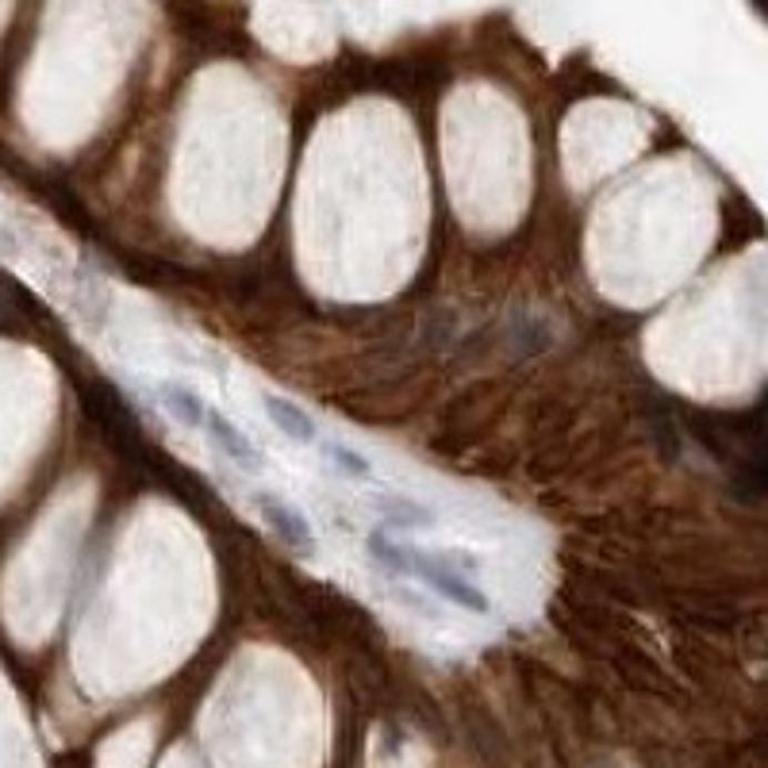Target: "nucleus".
Listing matches in <instances>:
<instances>
[{
    "instance_id": "1",
    "label": "nucleus",
    "mask_w": 768,
    "mask_h": 768,
    "mask_svg": "<svg viewBox=\"0 0 768 768\" xmlns=\"http://www.w3.org/2000/svg\"><path fill=\"white\" fill-rule=\"evenodd\" d=\"M370 554L388 565L392 573H404V576H412V580L427 584L434 596L449 599V604L462 607V612L488 615V596H484L481 584L473 580L469 554H457V549L431 554V549L415 546V542H392L388 534H373Z\"/></svg>"
},
{
    "instance_id": "2",
    "label": "nucleus",
    "mask_w": 768,
    "mask_h": 768,
    "mask_svg": "<svg viewBox=\"0 0 768 768\" xmlns=\"http://www.w3.org/2000/svg\"><path fill=\"white\" fill-rule=\"evenodd\" d=\"M257 507H262V519L270 523L289 546H296V549L312 546V523H307L292 504H285L281 496H273V492H257Z\"/></svg>"
},
{
    "instance_id": "3",
    "label": "nucleus",
    "mask_w": 768,
    "mask_h": 768,
    "mask_svg": "<svg viewBox=\"0 0 768 768\" xmlns=\"http://www.w3.org/2000/svg\"><path fill=\"white\" fill-rule=\"evenodd\" d=\"M200 431H208L212 434V442L215 446H223V454L231 457V462H239L242 469H257V449H254V442H250V434L246 431H239L235 423L228 420V415L220 412V407H208V415H204V427Z\"/></svg>"
},
{
    "instance_id": "4",
    "label": "nucleus",
    "mask_w": 768,
    "mask_h": 768,
    "mask_svg": "<svg viewBox=\"0 0 768 768\" xmlns=\"http://www.w3.org/2000/svg\"><path fill=\"white\" fill-rule=\"evenodd\" d=\"M265 412H270V420L277 423V427L285 431L292 442H304V446H315V442H320L315 420L300 404H292V400H285V396H265Z\"/></svg>"
},
{
    "instance_id": "5",
    "label": "nucleus",
    "mask_w": 768,
    "mask_h": 768,
    "mask_svg": "<svg viewBox=\"0 0 768 768\" xmlns=\"http://www.w3.org/2000/svg\"><path fill=\"white\" fill-rule=\"evenodd\" d=\"M162 404L170 407V415H178L185 427H204V415H208V407H212V404H204L200 392L185 388V384H165Z\"/></svg>"
},
{
    "instance_id": "6",
    "label": "nucleus",
    "mask_w": 768,
    "mask_h": 768,
    "mask_svg": "<svg viewBox=\"0 0 768 768\" xmlns=\"http://www.w3.org/2000/svg\"><path fill=\"white\" fill-rule=\"evenodd\" d=\"M331 454V462L338 465L342 473H346V477H373V462L365 454H357V449H350V446H331L327 449Z\"/></svg>"
}]
</instances>
